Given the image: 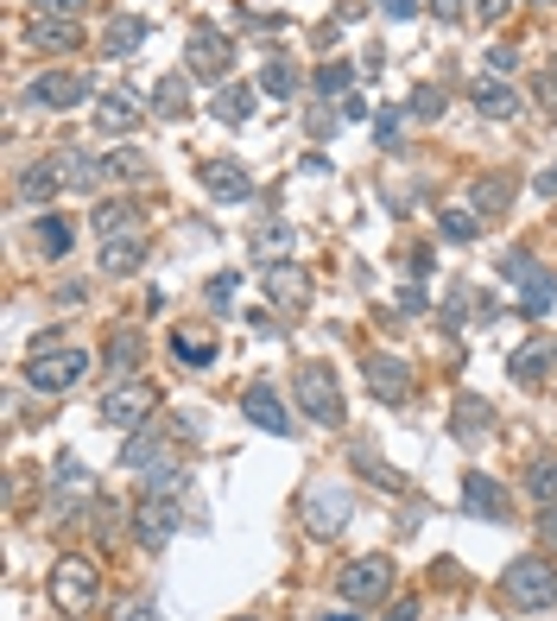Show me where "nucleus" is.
Segmentation results:
<instances>
[{"mask_svg":"<svg viewBox=\"0 0 557 621\" xmlns=\"http://www.w3.org/2000/svg\"><path fill=\"white\" fill-rule=\"evenodd\" d=\"M532 494H538V501H557V457L532 464Z\"/></svg>","mask_w":557,"mask_h":621,"instance_id":"nucleus-40","label":"nucleus"},{"mask_svg":"<svg viewBox=\"0 0 557 621\" xmlns=\"http://www.w3.org/2000/svg\"><path fill=\"white\" fill-rule=\"evenodd\" d=\"M349 64H324V70H317V89H324V96H336V102H342V96H354L349 89Z\"/></svg>","mask_w":557,"mask_h":621,"instance_id":"nucleus-39","label":"nucleus"},{"mask_svg":"<svg viewBox=\"0 0 557 621\" xmlns=\"http://www.w3.org/2000/svg\"><path fill=\"white\" fill-rule=\"evenodd\" d=\"M32 241H39L45 254H70V229H64L57 216H39V222H32Z\"/></svg>","mask_w":557,"mask_h":621,"instance_id":"nucleus-33","label":"nucleus"},{"mask_svg":"<svg viewBox=\"0 0 557 621\" xmlns=\"http://www.w3.org/2000/svg\"><path fill=\"white\" fill-rule=\"evenodd\" d=\"M152 115H165V121H177V115H190V83L184 77H165V83H152Z\"/></svg>","mask_w":557,"mask_h":621,"instance_id":"nucleus-29","label":"nucleus"},{"mask_svg":"<svg viewBox=\"0 0 557 621\" xmlns=\"http://www.w3.org/2000/svg\"><path fill=\"white\" fill-rule=\"evenodd\" d=\"M140 96L133 89H108V96H96V128H108V133H133L140 128Z\"/></svg>","mask_w":557,"mask_h":621,"instance_id":"nucleus-17","label":"nucleus"},{"mask_svg":"<svg viewBox=\"0 0 557 621\" xmlns=\"http://www.w3.org/2000/svg\"><path fill=\"white\" fill-rule=\"evenodd\" d=\"M380 13H393V20H412V13H418V0H380Z\"/></svg>","mask_w":557,"mask_h":621,"instance_id":"nucleus-49","label":"nucleus"},{"mask_svg":"<svg viewBox=\"0 0 557 621\" xmlns=\"http://www.w3.org/2000/svg\"><path fill=\"white\" fill-rule=\"evenodd\" d=\"M57 190H64V165H57V159H39V165H25L20 172V197L25 204H51Z\"/></svg>","mask_w":557,"mask_h":621,"instance_id":"nucleus-22","label":"nucleus"},{"mask_svg":"<svg viewBox=\"0 0 557 621\" xmlns=\"http://www.w3.org/2000/svg\"><path fill=\"white\" fill-rule=\"evenodd\" d=\"M476 115H488V121H513L520 115V89L501 77H481L476 83Z\"/></svg>","mask_w":557,"mask_h":621,"instance_id":"nucleus-21","label":"nucleus"},{"mask_svg":"<svg viewBox=\"0 0 557 621\" xmlns=\"http://www.w3.org/2000/svg\"><path fill=\"white\" fill-rule=\"evenodd\" d=\"M266 298H273L278 310H298L304 298H310V280H304L298 260H273V266H266Z\"/></svg>","mask_w":557,"mask_h":621,"instance_id":"nucleus-16","label":"nucleus"},{"mask_svg":"<svg viewBox=\"0 0 557 621\" xmlns=\"http://www.w3.org/2000/svg\"><path fill=\"white\" fill-rule=\"evenodd\" d=\"M506 204H513V172H488V178H476V209L481 216H501Z\"/></svg>","mask_w":557,"mask_h":621,"instance_id":"nucleus-30","label":"nucleus"},{"mask_svg":"<svg viewBox=\"0 0 557 621\" xmlns=\"http://www.w3.org/2000/svg\"><path fill=\"white\" fill-rule=\"evenodd\" d=\"M329 621H354V615H329Z\"/></svg>","mask_w":557,"mask_h":621,"instance_id":"nucleus-55","label":"nucleus"},{"mask_svg":"<svg viewBox=\"0 0 557 621\" xmlns=\"http://www.w3.org/2000/svg\"><path fill=\"white\" fill-rule=\"evenodd\" d=\"M437 229L450 235V241H476V235H481V216H462V209H444V216H437Z\"/></svg>","mask_w":557,"mask_h":621,"instance_id":"nucleus-36","label":"nucleus"},{"mask_svg":"<svg viewBox=\"0 0 557 621\" xmlns=\"http://www.w3.org/2000/svg\"><path fill=\"white\" fill-rule=\"evenodd\" d=\"M248 621H253V615H248Z\"/></svg>","mask_w":557,"mask_h":621,"instance_id":"nucleus-56","label":"nucleus"},{"mask_svg":"<svg viewBox=\"0 0 557 621\" xmlns=\"http://www.w3.org/2000/svg\"><path fill=\"white\" fill-rule=\"evenodd\" d=\"M172 356H177L184 368H209V362H216V337L184 324V330H172Z\"/></svg>","mask_w":557,"mask_h":621,"instance_id":"nucleus-25","label":"nucleus"},{"mask_svg":"<svg viewBox=\"0 0 557 621\" xmlns=\"http://www.w3.org/2000/svg\"><path fill=\"white\" fill-rule=\"evenodd\" d=\"M234 292H241V273H216V280H209V310H216V317H228Z\"/></svg>","mask_w":557,"mask_h":621,"instance_id":"nucleus-37","label":"nucleus"},{"mask_svg":"<svg viewBox=\"0 0 557 621\" xmlns=\"http://www.w3.org/2000/svg\"><path fill=\"white\" fill-rule=\"evenodd\" d=\"M412 115H418V121H437V115H444V89H437V83H425V89L412 96Z\"/></svg>","mask_w":557,"mask_h":621,"instance_id":"nucleus-42","label":"nucleus"},{"mask_svg":"<svg viewBox=\"0 0 557 621\" xmlns=\"http://www.w3.org/2000/svg\"><path fill=\"white\" fill-rule=\"evenodd\" d=\"M462 514L469 520H513V494H506L488 469H469V476H462Z\"/></svg>","mask_w":557,"mask_h":621,"instance_id":"nucleus-10","label":"nucleus"},{"mask_svg":"<svg viewBox=\"0 0 557 621\" xmlns=\"http://www.w3.org/2000/svg\"><path fill=\"white\" fill-rule=\"evenodd\" d=\"M532 273H538V254H532V248H506V254H501V280L526 285Z\"/></svg>","mask_w":557,"mask_h":621,"instance_id":"nucleus-34","label":"nucleus"},{"mask_svg":"<svg viewBox=\"0 0 557 621\" xmlns=\"http://www.w3.org/2000/svg\"><path fill=\"white\" fill-rule=\"evenodd\" d=\"M298 514H304V526H310L317 540H336V533L349 526V514H354V494L342 489V482H317V489H304Z\"/></svg>","mask_w":557,"mask_h":621,"instance_id":"nucleus-5","label":"nucleus"},{"mask_svg":"<svg viewBox=\"0 0 557 621\" xmlns=\"http://www.w3.org/2000/svg\"><path fill=\"white\" fill-rule=\"evenodd\" d=\"M140 45H146V20L140 13H114L101 26V57H133Z\"/></svg>","mask_w":557,"mask_h":621,"instance_id":"nucleus-20","label":"nucleus"},{"mask_svg":"<svg viewBox=\"0 0 557 621\" xmlns=\"http://www.w3.org/2000/svg\"><path fill=\"white\" fill-rule=\"evenodd\" d=\"M152 406H159V393L146 388V381H121V388L101 393V425H114V432H140L152 418Z\"/></svg>","mask_w":557,"mask_h":621,"instance_id":"nucleus-6","label":"nucleus"},{"mask_svg":"<svg viewBox=\"0 0 557 621\" xmlns=\"http://www.w3.org/2000/svg\"><path fill=\"white\" fill-rule=\"evenodd\" d=\"M253 108H260V96H253L248 83H228L222 96H216V108H209V115H216L222 128H241V121H248Z\"/></svg>","mask_w":557,"mask_h":621,"instance_id":"nucleus-26","label":"nucleus"},{"mask_svg":"<svg viewBox=\"0 0 557 621\" xmlns=\"http://www.w3.org/2000/svg\"><path fill=\"white\" fill-rule=\"evenodd\" d=\"M203 190H209L216 204H241V197H253V172L241 159H209V165H203Z\"/></svg>","mask_w":557,"mask_h":621,"instance_id":"nucleus-14","label":"nucleus"},{"mask_svg":"<svg viewBox=\"0 0 557 621\" xmlns=\"http://www.w3.org/2000/svg\"><path fill=\"white\" fill-rule=\"evenodd\" d=\"M538 197H557V165H545V172H538Z\"/></svg>","mask_w":557,"mask_h":621,"instance_id":"nucleus-52","label":"nucleus"},{"mask_svg":"<svg viewBox=\"0 0 557 621\" xmlns=\"http://www.w3.org/2000/svg\"><path fill=\"white\" fill-rule=\"evenodd\" d=\"M520 310H526V317H551V310H557V280L545 273V266L520 285Z\"/></svg>","mask_w":557,"mask_h":621,"instance_id":"nucleus-28","label":"nucleus"},{"mask_svg":"<svg viewBox=\"0 0 557 621\" xmlns=\"http://www.w3.org/2000/svg\"><path fill=\"white\" fill-rule=\"evenodd\" d=\"M292 254H298V229L292 222H260L248 235V260H266L273 266V260H292Z\"/></svg>","mask_w":557,"mask_h":621,"instance_id":"nucleus-18","label":"nucleus"},{"mask_svg":"<svg viewBox=\"0 0 557 621\" xmlns=\"http://www.w3.org/2000/svg\"><path fill=\"white\" fill-rule=\"evenodd\" d=\"M456 425H462V438H481V432H488V406H481V400H462V406H456Z\"/></svg>","mask_w":557,"mask_h":621,"instance_id":"nucleus-41","label":"nucleus"},{"mask_svg":"<svg viewBox=\"0 0 557 621\" xmlns=\"http://www.w3.org/2000/svg\"><path fill=\"white\" fill-rule=\"evenodd\" d=\"M190 520V508H184V494H152L146 489V501L133 508V533H140V545H165Z\"/></svg>","mask_w":557,"mask_h":621,"instance_id":"nucleus-7","label":"nucleus"},{"mask_svg":"<svg viewBox=\"0 0 557 621\" xmlns=\"http://www.w3.org/2000/svg\"><path fill=\"white\" fill-rule=\"evenodd\" d=\"M260 89H266V96H292V89H298V77H292V64H285V57H273V64L260 70Z\"/></svg>","mask_w":557,"mask_h":621,"instance_id":"nucleus-35","label":"nucleus"},{"mask_svg":"<svg viewBox=\"0 0 557 621\" xmlns=\"http://www.w3.org/2000/svg\"><path fill=\"white\" fill-rule=\"evenodd\" d=\"M386 621H418V596H400V602H393V615Z\"/></svg>","mask_w":557,"mask_h":621,"instance_id":"nucleus-48","label":"nucleus"},{"mask_svg":"<svg viewBox=\"0 0 557 621\" xmlns=\"http://www.w3.org/2000/svg\"><path fill=\"white\" fill-rule=\"evenodd\" d=\"M501 590L513 609H551L557 602V565L551 558H513L501 577Z\"/></svg>","mask_w":557,"mask_h":621,"instance_id":"nucleus-2","label":"nucleus"},{"mask_svg":"<svg viewBox=\"0 0 557 621\" xmlns=\"http://www.w3.org/2000/svg\"><path fill=\"white\" fill-rule=\"evenodd\" d=\"M336 115H342V121H361V115H368V102H361V96H342V102H336Z\"/></svg>","mask_w":557,"mask_h":621,"instance_id":"nucleus-47","label":"nucleus"},{"mask_svg":"<svg viewBox=\"0 0 557 621\" xmlns=\"http://www.w3.org/2000/svg\"><path fill=\"white\" fill-rule=\"evenodd\" d=\"M184 57H190V77H197V83H222L228 64H234V57H228V39L216 26H197V32H190Z\"/></svg>","mask_w":557,"mask_h":621,"instance_id":"nucleus-12","label":"nucleus"},{"mask_svg":"<svg viewBox=\"0 0 557 621\" xmlns=\"http://www.w3.org/2000/svg\"><path fill=\"white\" fill-rule=\"evenodd\" d=\"M393 305H400V317H412V310H425V292H418V285H405Z\"/></svg>","mask_w":557,"mask_h":621,"instance_id":"nucleus-46","label":"nucleus"},{"mask_svg":"<svg viewBox=\"0 0 557 621\" xmlns=\"http://www.w3.org/2000/svg\"><path fill=\"white\" fill-rule=\"evenodd\" d=\"M96 558H57L51 570V609L57 615H89L96 609Z\"/></svg>","mask_w":557,"mask_h":621,"instance_id":"nucleus-3","label":"nucleus"},{"mask_svg":"<svg viewBox=\"0 0 557 621\" xmlns=\"http://www.w3.org/2000/svg\"><path fill=\"white\" fill-rule=\"evenodd\" d=\"M557 362V349H545V342H532V349H520V362H513V381H526V388H538L545 381V368Z\"/></svg>","mask_w":557,"mask_h":621,"instance_id":"nucleus-32","label":"nucleus"},{"mask_svg":"<svg viewBox=\"0 0 557 621\" xmlns=\"http://www.w3.org/2000/svg\"><path fill=\"white\" fill-rule=\"evenodd\" d=\"M108 172H114V178H146L152 165H146V153H114L108 159Z\"/></svg>","mask_w":557,"mask_h":621,"instance_id":"nucleus-43","label":"nucleus"},{"mask_svg":"<svg viewBox=\"0 0 557 621\" xmlns=\"http://www.w3.org/2000/svg\"><path fill=\"white\" fill-rule=\"evenodd\" d=\"M89 0H39V13H51V20H76Z\"/></svg>","mask_w":557,"mask_h":621,"instance_id":"nucleus-45","label":"nucleus"},{"mask_svg":"<svg viewBox=\"0 0 557 621\" xmlns=\"http://www.w3.org/2000/svg\"><path fill=\"white\" fill-rule=\"evenodd\" d=\"M32 39H39L45 52H76V45H83V26H76V20H51V13H32Z\"/></svg>","mask_w":557,"mask_h":621,"instance_id":"nucleus-23","label":"nucleus"},{"mask_svg":"<svg viewBox=\"0 0 557 621\" xmlns=\"http://www.w3.org/2000/svg\"><path fill=\"white\" fill-rule=\"evenodd\" d=\"M469 13H476V20H488V26H501L506 13H513V0H469Z\"/></svg>","mask_w":557,"mask_h":621,"instance_id":"nucleus-44","label":"nucleus"},{"mask_svg":"<svg viewBox=\"0 0 557 621\" xmlns=\"http://www.w3.org/2000/svg\"><path fill=\"white\" fill-rule=\"evenodd\" d=\"M146 260V235H114L101 241V273H133Z\"/></svg>","mask_w":557,"mask_h":621,"instance_id":"nucleus-24","label":"nucleus"},{"mask_svg":"<svg viewBox=\"0 0 557 621\" xmlns=\"http://www.w3.org/2000/svg\"><path fill=\"white\" fill-rule=\"evenodd\" d=\"M361 374H368V388H374V400H386V406H400V400H412V368H405L400 356H386V349H374V356L361 362Z\"/></svg>","mask_w":557,"mask_h":621,"instance_id":"nucleus-13","label":"nucleus"},{"mask_svg":"<svg viewBox=\"0 0 557 621\" xmlns=\"http://www.w3.org/2000/svg\"><path fill=\"white\" fill-rule=\"evenodd\" d=\"M241 413H248L260 432H273V438H292V413L278 406V393L266 388V381H253V388L241 393Z\"/></svg>","mask_w":557,"mask_h":621,"instance_id":"nucleus-15","label":"nucleus"},{"mask_svg":"<svg viewBox=\"0 0 557 621\" xmlns=\"http://www.w3.org/2000/svg\"><path fill=\"white\" fill-rule=\"evenodd\" d=\"M96 235H101V241H114V235H140V216H133V204H127V197H108V204H96Z\"/></svg>","mask_w":557,"mask_h":621,"instance_id":"nucleus-27","label":"nucleus"},{"mask_svg":"<svg viewBox=\"0 0 557 621\" xmlns=\"http://www.w3.org/2000/svg\"><path fill=\"white\" fill-rule=\"evenodd\" d=\"M481 64H488V77H513V70H520V52H513V45H488V52H481Z\"/></svg>","mask_w":557,"mask_h":621,"instance_id":"nucleus-38","label":"nucleus"},{"mask_svg":"<svg viewBox=\"0 0 557 621\" xmlns=\"http://www.w3.org/2000/svg\"><path fill=\"white\" fill-rule=\"evenodd\" d=\"M89 362H96L89 349H45V342H39V356L25 362V381L39 393H70L76 381L89 374Z\"/></svg>","mask_w":557,"mask_h":621,"instance_id":"nucleus-4","label":"nucleus"},{"mask_svg":"<svg viewBox=\"0 0 557 621\" xmlns=\"http://www.w3.org/2000/svg\"><path fill=\"white\" fill-rule=\"evenodd\" d=\"M114 621H152V602H127V609H121Z\"/></svg>","mask_w":557,"mask_h":621,"instance_id":"nucleus-51","label":"nucleus"},{"mask_svg":"<svg viewBox=\"0 0 557 621\" xmlns=\"http://www.w3.org/2000/svg\"><path fill=\"white\" fill-rule=\"evenodd\" d=\"M96 494H101V489L89 482V469L76 464V457H57V469H51V514L70 520L76 508H89Z\"/></svg>","mask_w":557,"mask_h":621,"instance_id":"nucleus-8","label":"nucleus"},{"mask_svg":"<svg viewBox=\"0 0 557 621\" xmlns=\"http://www.w3.org/2000/svg\"><path fill=\"white\" fill-rule=\"evenodd\" d=\"M57 165H64V184H70V190H83V197H96V184L108 178V159L83 153V146H64V153H57Z\"/></svg>","mask_w":557,"mask_h":621,"instance_id":"nucleus-19","label":"nucleus"},{"mask_svg":"<svg viewBox=\"0 0 557 621\" xmlns=\"http://www.w3.org/2000/svg\"><path fill=\"white\" fill-rule=\"evenodd\" d=\"M292 393H298L304 418H317V425H342V388H336V368L329 362H298Z\"/></svg>","mask_w":557,"mask_h":621,"instance_id":"nucleus-1","label":"nucleus"},{"mask_svg":"<svg viewBox=\"0 0 557 621\" xmlns=\"http://www.w3.org/2000/svg\"><path fill=\"white\" fill-rule=\"evenodd\" d=\"M140 356H146V337H140V330H114V337H108V368H114V374H133Z\"/></svg>","mask_w":557,"mask_h":621,"instance_id":"nucleus-31","label":"nucleus"},{"mask_svg":"<svg viewBox=\"0 0 557 621\" xmlns=\"http://www.w3.org/2000/svg\"><path fill=\"white\" fill-rule=\"evenodd\" d=\"M532 7H557V0H532Z\"/></svg>","mask_w":557,"mask_h":621,"instance_id":"nucleus-54","label":"nucleus"},{"mask_svg":"<svg viewBox=\"0 0 557 621\" xmlns=\"http://www.w3.org/2000/svg\"><path fill=\"white\" fill-rule=\"evenodd\" d=\"M545 533H551V545H557V514H545Z\"/></svg>","mask_w":557,"mask_h":621,"instance_id":"nucleus-53","label":"nucleus"},{"mask_svg":"<svg viewBox=\"0 0 557 621\" xmlns=\"http://www.w3.org/2000/svg\"><path fill=\"white\" fill-rule=\"evenodd\" d=\"M430 13L437 20H462V0H430Z\"/></svg>","mask_w":557,"mask_h":621,"instance_id":"nucleus-50","label":"nucleus"},{"mask_svg":"<svg viewBox=\"0 0 557 621\" xmlns=\"http://www.w3.org/2000/svg\"><path fill=\"white\" fill-rule=\"evenodd\" d=\"M89 102V83L70 77V70H51V77H32L25 83V108H45V115H57V108H76Z\"/></svg>","mask_w":557,"mask_h":621,"instance_id":"nucleus-11","label":"nucleus"},{"mask_svg":"<svg viewBox=\"0 0 557 621\" xmlns=\"http://www.w3.org/2000/svg\"><path fill=\"white\" fill-rule=\"evenodd\" d=\"M336 590H342V602H374V596H386L393 590V558H380V552L354 558V565L336 577Z\"/></svg>","mask_w":557,"mask_h":621,"instance_id":"nucleus-9","label":"nucleus"}]
</instances>
